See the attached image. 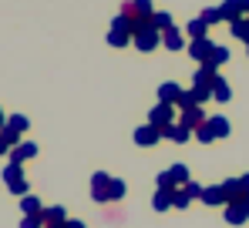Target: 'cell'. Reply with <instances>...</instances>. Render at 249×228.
I'll return each mask as SVG.
<instances>
[{"instance_id":"6da1fadb","label":"cell","mask_w":249,"mask_h":228,"mask_svg":"<svg viewBox=\"0 0 249 228\" xmlns=\"http://www.w3.org/2000/svg\"><path fill=\"white\" fill-rule=\"evenodd\" d=\"M122 17L131 24V31L138 34L142 27H152L155 7H152V0H124L122 3Z\"/></svg>"},{"instance_id":"7a4b0ae2","label":"cell","mask_w":249,"mask_h":228,"mask_svg":"<svg viewBox=\"0 0 249 228\" xmlns=\"http://www.w3.org/2000/svg\"><path fill=\"white\" fill-rule=\"evenodd\" d=\"M215 81H219V71H215L212 64H202V67L196 71V77H192V94H196V101H199V104H206L209 98H212Z\"/></svg>"},{"instance_id":"3957f363","label":"cell","mask_w":249,"mask_h":228,"mask_svg":"<svg viewBox=\"0 0 249 228\" xmlns=\"http://www.w3.org/2000/svg\"><path fill=\"white\" fill-rule=\"evenodd\" d=\"M131 40H135V31H131V24L124 20L122 14H118V17L111 20V31H108V44H111V47H128Z\"/></svg>"},{"instance_id":"277c9868","label":"cell","mask_w":249,"mask_h":228,"mask_svg":"<svg viewBox=\"0 0 249 228\" xmlns=\"http://www.w3.org/2000/svg\"><path fill=\"white\" fill-rule=\"evenodd\" d=\"M185 50H189V57H192V61H199V67H202V64H209V57H212L215 44H212L209 37H199V40H189V47H185Z\"/></svg>"},{"instance_id":"5b68a950","label":"cell","mask_w":249,"mask_h":228,"mask_svg":"<svg viewBox=\"0 0 249 228\" xmlns=\"http://www.w3.org/2000/svg\"><path fill=\"white\" fill-rule=\"evenodd\" d=\"M3 181L10 185V191H14V195H27V178H24V171H20V164H17V161H10V164H7Z\"/></svg>"},{"instance_id":"8992f818","label":"cell","mask_w":249,"mask_h":228,"mask_svg":"<svg viewBox=\"0 0 249 228\" xmlns=\"http://www.w3.org/2000/svg\"><path fill=\"white\" fill-rule=\"evenodd\" d=\"M148 124H155V128H162V131H165L168 124H175V108L159 101V104L152 108V114H148Z\"/></svg>"},{"instance_id":"52a82bcc","label":"cell","mask_w":249,"mask_h":228,"mask_svg":"<svg viewBox=\"0 0 249 228\" xmlns=\"http://www.w3.org/2000/svg\"><path fill=\"white\" fill-rule=\"evenodd\" d=\"M131 44H135L138 50H145V54H148V50H155V47L162 44V34H159L155 27H142V31L135 34V40H131Z\"/></svg>"},{"instance_id":"ba28073f","label":"cell","mask_w":249,"mask_h":228,"mask_svg":"<svg viewBox=\"0 0 249 228\" xmlns=\"http://www.w3.org/2000/svg\"><path fill=\"white\" fill-rule=\"evenodd\" d=\"M219 10H222V20L226 24H236V20L246 17V0H222Z\"/></svg>"},{"instance_id":"9c48e42d","label":"cell","mask_w":249,"mask_h":228,"mask_svg":"<svg viewBox=\"0 0 249 228\" xmlns=\"http://www.w3.org/2000/svg\"><path fill=\"white\" fill-rule=\"evenodd\" d=\"M246 218H249V201H246V198L226 205V222H229V225H243Z\"/></svg>"},{"instance_id":"30bf717a","label":"cell","mask_w":249,"mask_h":228,"mask_svg":"<svg viewBox=\"0 0 249 228\" xmlns=\"http://www.w3.org/2000/svg\"><path fill=\"white\" fill-rule=\"evenodd\" d=\"M111 181H115V178H108V175H101V171H98V175H94V178H91V198H94V201H108V188H111Z\"/></svg>"},{"instance_id":"8fae6325","label":"cell","mask_w":249,"mask_h":228,"mask_svg":"<svg viewBox=\"0 0 249 228\" xmlns=\"http://www.w3.org/2000/svg\"><path fill=\"white\" fill-rule=\"evenodd\" d=\"M159 138H162V128H155V124H145V128H138V131H135V145H142V148L155 145Z\"/></svg>"},{"instance_id":"7c38bea8","label":"cell","mask_w":249,"mask_h":228,"mask_svg":"<svg viewBox=\"0 0 249 228\" xmlns=\"http://www.w3.org/2000/svg\"><path fill=\"white\" fill-rule=\"evenodd\" d=\"M206 121H209V117H206L202 108H192V111H182V121H178V124H182L185 131H192V128H202Z\"/></svg>"},{"instance_id":"4fadbf2b","label":"cell","mask_w":249,"mask_h":228,"mask_svg":"<svg viewBox=\"0 0 249 228\" xmlns=\"http://www.w3.org/2000/svg\"><path fill=\"white\" fill-rule=\"evenodd\" d=\"M162 47H168V50H182V47H189V40H185V34H182L178 27H172V31L162 34Z\"/></svg>"},{"instance_id":"5bb4252c","label":"cell","mask_w":249,"mask_h":228,"mask_svg":"<svg viewBox=\"0 0 249 228\" xmlns=\"http://www.w3.org/2000/svg\"><path fill=\"white\" fill-rule=\"evenodd\" d=\"M152 205H155V212H168L175 205V188H159L155 198H152Z\"/></svg>"},{"instance_id":"9a60e30c","label":"cell","mask_w":249,"mask_h":228,"mask_svg":"<svg viewBox=\"0 0 249 228\" xmlns=\"http://www.w3.org/2000/svg\"><path fill=\"white\" fill-rule=\"evenodd\" d=\"M178 98H182V87H178V84H172V81H168V84L159 87V101H162V104H172V108H175V104H178Z\"/></svg>"},{"instance_id":"2e32d148","label":"cell","mask_w":249,"mask_h":228,"mask_svg":"<svg viewBox=\"0 0 249 228\" xmlns=\"http://www.w3.org/2000/svg\"><path fill=\"white\" fill-rule=\"evenodd\" d=\"M41 218H44V225L47 228H61V225H68V218H64V208H44L41 212Z\"/></svg>"},{"instance_id":"e0dca14e","label":"cell","mask_w":249,"mask_h":228,"mask_svg":"<svg viewBox=\"0 0 249 228\" xmlns=\"http://www.w3.org/2000/svg\"><path fill=\"white\" fill-rule=\"evenodd\" d=\"M185 34H189V40L209 37V24L202 20V17H196V20H189V24H185Z\"/></svg>"},{"instance_id":"ac0fdd59","label":"cell","mask_w":249,"mask_h":228,"mask_svg":"<svg viewBox=\"0 0 249 228\" xmlns=\"http://www.w3.org/2000/svg\"><path fill=\"white\" fill-rule=\"evenodd\" d=\"M162 134H165L168 141H175V145H185V141L192 138V131H185L182 124H168V128H165V131H162Z\"/></svg>"},{"instance_id":"d6986e66","label":"cell","mask_w":249,"mask_h":228,"mask_svg":"<svg viewBox=\"0 0 249 228\" xmlns=\"http://www.w3.org/2000/svg\"><path fill=\"white\" fill-rule=\"evenodd\" d=\"M152 27H155L159 34H165V31H172V27H175V20H172V14H168V10H155Z\"/></svg>"},{"instance_id":"ffe728a7","label":"cell","mask_w":249,"mask_h":228,"mask_svg":"<svg viewBox=\"0 0 249 228\" xmlns=\"http://www.w3.org/2000/svg\"><path fill=\"white\" fill-rule=\"evenodd\" d=\"M202 201H206V205H222V208L229 205V201H226V191H222V185L206 188V191H202Z\"/></svg>"},{"instance_id":"44dd1931","label":"cell","mask_w":249,"mask_h":228,"mask_svg":"<svg viewBox=\"0 0 249 228\" xmlns=\"http://www.w3.org/2000/svg\"><path fill=\"white\" fill-rule=\"evenodd\" d=\"M222 191H226V201H239L243 198V181L229 178V181H222Z\"/></svg>"},{"instance_id":"7402d4cb","label":"cell","mask_w":249,"mask_h":228,"mask_svg":"<svg viewBox=\"0 0 249 228\" xmlns=\"http://www.w3.org/2000/svg\"><path fill=\"white\" fill-rule=\"evenodd\" d=\"M212 98H215L219 104H226V101L232 98V87H229V81H226V77H219V81H215V87H212Z\"/></svg>"},{"instance_id":"603a6c76","label":"cell","mask_w":249,"mask_h":228,"mask_svg":"<svg viewBox=\"0 0 249 228\" xmlns=\"http://www.w3.org/2000/svg\"><path fill=\"white\" fill-rule=\"evenodd\" d=\"M209 128H212V134H215V138H226V134H229V117L212 114V117H209Z\"/></svg>"},{"instance_id":"cb8c5ba5","label":"cell","mask_w":249,"mask_h":228,"mask_svg":"<svg viewBox=\"0 0 249 228\" xmlns=\"http://www.w3.org/2000/svg\"><path fill=\"white\" fill-rule=\"evenodd\" d=\"M34 154H37V145H31V141H27V145H17V148L10 151V161H17V164H20L24 158H34Z\"/></svg>"},{"instance_id":"d4e9b609","label":"cell","mask_w":249,"mask_h":228,"mask_svg":"<svg viewBox=\"0 0 249 228\" xmlns=\"http://www.w3.org/2000/svg\"><path fill=\"white\" fill-rule=\"evenodd\" d=\"M229 31H232V37H236V40H246V47H249V17L236 20V24H229Z\"/></svg>"},{"instance_id":"484cf974","label":"cell","mask_w":249,"mask_h":228,"mask_svg":"<svg viewBox=\"0 0 249 228\" xmlns=\"http://www.w3.org/2000/svg\"><path fill=\"white\" fill-rule=\"evenodd\" d=\"M168 175H172V181H175V188H182V185H189V168H185V164H172V168H168Z\"/></svg>"},{"instance_id":"4316f807","label":"cell","mask_w":249,"mask_h":228,"mask_svg":"<svg viewBox=\"0 0 249 228\" xmlns=\"http://www.w3.org/2000/svg\"><path fill=\"white\" fill-rule=\"evenodd\" d=\"M226 61H229V50H226L222 44H215V50H212V57H209V64H212V67L219 71V67H222Z\"/></svg>"},{"instance_id":"83f0119b","label":"cell","mask_w":249,"mask_h":228,"mask_svg":"<svg viewBox=\"0 0 249 228\" xmlns=\"http://www.w3.org/2000/svg\"><path fill=\"white\" fill-rule=\"evenodd\" d=\"M178 111H192V108H199V101H196V94L192 91H182V98H178V104H175Z\"/></svg>"},{"instance_id":"f1b7e54d","label":"cell","mask_w":249,"mask_h":228,"mask_svg":"<svg viewBox=\"0 0 249 228\" xmlns=\"http://www.w3.org/2000/svg\"><path fill=\"white\" fill-rule=\"evenodd\" d=\"M199 17H202L209 27H212V24H219V20H222V10H219V7H206V10H202Z\"/></svg>"},{"instance_id":"f546056e","label":"cell","mask_w":249,"mask_h":228,"mask_svg":"<svg viewBox=\"0 0 249 228\" xmlns=\"http://www.w3.org/2000/svg\"><path fill=\"white\" fill-rule=\"evenodd\" d=\"M20 208H24V215H41V201L37 198H24Z\"/></svg>"},{"instance_id":"4dcf8cb0","label":"cell","mask_w":249,"mask_h":228,"mask_svg":"<svg viewBox=\"0 0 249 228\" xmlns=\"http://www.w3.org/2000/svg\"><path fill=\"white\" fill-rule=\"evenodd\" d=\"M122 195H124V181H118V178H115V181H111V188H108V201H118Z\"/></svg>"},{"instance_id":"1f68e13d","label":"cell","mask_w":249,"mask_h":228,"mask_svg":"<svg viewBox=\"0 0 249 228\" xmlns=\"http://www.w3.org/2000/svg\"><path fill=\"white\" fill-rule=\"evenodd\" d=\"M7 128L20 134V131H27V117H20V114H17V117H10V121H7Z\"/></svg>"},{"instance_id":"d6a6232c","label":"cell","mask_w":249,"mask_h":228,"mask_svg":"<svg viewBox=\"0 0 249 228\" xmlns=\"http://www.w3.org/2000/svg\"><path fill=\"white\" fill-rule=\"evenodd\" d=\"M196 138H199V141H206V145H209V141H215V134H212V128H209V121L202 124V128H196Z\"/></svg>"},{"instance_id":"836d02e7","label":"cell","mask_w":249,"mask_h":228,"mask_svg":"<svg viewBox=\"0 0 249 228\" xmlns=\"http://www.w3.org/2000/svg\"><path fill=\"white\" fill-rule=\"evenodd\" d=\"M182 191H185V195H189V198H202V185H196V181H189V185H182Z\"/></svg>"},{"instance_id":"e575fe53","label":"cell","mask_w":249,"mask_h":228,"mask_svg":"<svg viewBox=\"0 0 249 228\" xmlns=\"http://www.w3.org/2000/svg\"><path fill=\"white\" fill-rule=\"evenodd\" d=\"M41 225H44V218H41V215H27V218L20 222V228H41Z\"/></svg>"},{"instance_id":"d590c367","label":"cell","mask_w":249,"mask_h":228,"mask_svg":"<svg viewBox=\"0 0 249 228\" xmlns=\"http://www.w3.org/2000/svg\"><path fill=\"white\" fill-rule=\"evenodd\" d=\"M159 188H175V181H172V175H168V171L159 175Z\"/></svg>"},{"instance_id":"8d00e7d4","label":"cell","mask_w":249,"mask_h":228,"mask_svg":"<svg viewBox=\"0 0 249 228\" xmlns=\"http://www.w3.org/2000/svg\"><path fill=\"white\" fill-rule=\"evenodd\" d=\"M189 201H192V198H189V195H185V191H175V208H185V205H189Z\"/></svg>"},{"instance_id":"74e56055","label":"cell","mask_w":249,"mask_h":228,"mask_svg":"<svg viewBox=\"0 0 249 228\" xmlns=\"http://www.w3.org/2000/svg\"><path fill=\"white\" fill-rule=\"evenodd\" d=\"M239 181H243V198H246V201H249V175H243Z\"/></svg>"},{"instance_id":"f35d334b","label":"cell","mask_w":249,"mask_h":228,"mask_svg":"<svg viewBox=\"0 0 249 228\" xmlns=\"http://www.w3.org/2000/svg\"><path fill=\"white\" fill-rule=\"evenodd\" d=\"M64 228H84V222H68Z\"/></svg>"},{"instance_id":"ab89813d","label":"cell","mask_w":249,"mask_h":228,"mask_svg":"<svg viewBox=\"0 0 249 228\" xmlns=\"http://www.w3.org/2000/svg\"><path fill=\"white\" fill-rule=\"evenodd\" d=\"M7 148H10V145H7V141H3V138H0V154L7 151Z\"/></svg>"},{"instance_id":"60d3db41","label":"cell","mask_w":249,"mask_h":228,"mask_svg":"<svg viewBox=\"0 0 249 228\" xmlns=\"http://www.w3.org/2000/svg\"><path fill=\"white\" fill-rule=\"evenodd\" d=\"M3 128H7V121H3V111H0V131H3Z\"/></svg>"},{"instance_id":"b9f144b4","label":"cell","mask_w":249,"mask_h":228,"mask_svg":"<svg viewBox=\"0 0 249 228\" xmlns=\"http://www.w3.org/2000/svg\"><path fill=\"white\" fill-rule=\"evenodd\" d=\"M246 17H249V0H246Z\"/></svg>"},{"instance_id":"7bdbcfd3","label":"cell","mask_w":249,"mask_h":228,"mask_svg":"<svg viewBox=\"0 0 249 228\" xmlns=\"http://www.w3.org/2000/svg\"><path fill=\"white\" fill-rule=\"evenodd\" d=\"M61 228H64V225H61Z\"/></svg>"}]
</instances>
